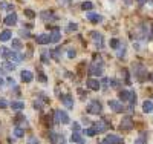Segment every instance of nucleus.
Masks as SVG:
<instances>
[{
	"label": "nucleus",
	"mask_w": 153,
	"mask_h": 144,
	"mask_svg": "<svg viewBox=\"0 0 153 144\" xmlns=\"http://www.w3.org/2000/svg\"><path fill=\"white\" fill-rule=\"evenodd\" d=\"M76 29H78V25H76V23H71L68 26V31H76Z\"/></svg>",
	"instance_id": "obj_39"
},
{
	"label": "nucleus",
	"mask_w": 153,
	"mask_h": 144,
	"mask_svg": "<svg viewBox=\"0 0 153 144\" xmlns=\"http://www.w3.org/2000/svg\"><path fill=\"white\" fill-rule=\"evenodd\" d=\"M49 141L52 143V144H61L63 143V137L60 134L52 132V130H51V132H49Z\"/></svg>",
	"instance_id": "obj_10"
},
{
	"label": "nucleus",
	"mask_w": 153,
	"mask_h": 144,
	"mask_svg": "<svg viewBox=\"0 0 153 144\" xmlns=\"http://www.w3.org/2000/svg\"><path fill=\"white\" fill-rule=\"evenodd\" d=\"M86 17H87L89 22H92V23H101V22H103V16L95 14V12H87Z\"/></svg>",
	"instance_id": "obj_12"
},
{
	"label": "nucleus",
	"mask_w": 153,
	"mask_h": 144,
	"mask_svg": "<svg viewBox=\"0 0 153 144\" xmlns=\"http://www.w3.org/2000/svg\"><path fill=\"white\" fill-rule=\"evenodd\" d=\"M28 144H40V140L37 137H29L28 138Z\"/></svg>",
	"instance_id": "obj_37"
},
{
	"label": "nucleus",
	"mask_w": 153,
	"mask_h": 144,
	"mask_svg": "<svg viewBox=\"0 0 153 144\" xmlns=\"http://www.w3.org/2000/svg\"><path fill=\"white\" fill-rule=\"evenodd\" d=\"M133 69H136V71H135V77L138 78L139 81H144V80H146V75H147V71L141 66V64H135Z\"/></svg>",
	"instance_id": "obj_5"
},
{
	"label": "nucleus",
	"mask_w": 153,
	"mask_h": 144,
	"mask_svg": "<svg viewBox=\"0 0 153 144\" xmlns=\"http://www.w3.org/2000/svg\"><path fill=\"white\" fill-rule=\"evenodd\" d=\"M149 78H150V81H153V72H150V75H149Z\"/></svg>",
	"instance_id": "obj_48"
},
{
	"label": "nucleus",
	"mask_w": 153,
	"mask_h": 144,
	"mask_svg": "<svg viewBox=\"0 0 153 144\" xmlns=\"http://www.w3.org/2000/svg\"><path fill=\"white\" fill-rule=\"evenodd\" d=\"M35 42L38 45H48V43H51V35L49 34H40L35 38Z\"/></svg>",
	"instance_id": "obj_15"
},
{
	"label": "nucleus",
	"mask_w": 153,
	"mask_h": 144,
	"mask_svg": "<svg viewBox=\"0 0 153 144\" xmlns=\"http://www.w3.org/2000/svg\"><path fill=\"white\" fill-rule=\"evenodd\" d=\"M3 83H5V81H3V78H0V86H3Z\"/></svg>",
	"instance_id": "obj_49"
},
{
	"label": "nucleus",
	"mask_w": 153,
	"mask_h": 144,
	"mask_svg": "<svg viewBox=\"0 0 153 144\" xmlns=\"http://www.w3.org/2000/svg\"><path fill=\"white\" fill-rule=\"evenodd\" d=\"M34 109L42 110V103H40V101H34Z\"/></svg>",
	"instance_id": "obj_42"
},
{
	"label": "nucleus",
	"mask_w": 153,
	"mask_h": 144,
	"mask_svg": "<svg viewBox=\"0 0 153 144\" xmlns=\"http://www.w3.org/2000/svg\"><path fill=\"white\" fill-rule=\"evenodd\" d=\"M20 77H22V81H23V83H31V81L34 80L32 72H31V71H26V69H23V71H22Z\"/></svg>",
	"instance_id": "obj_11"
},
{
	"label": "nucleus",
	"mask_w": 153,
	"mask_h": 144,
	"mask_svg": "<svg viewBox=\"0 0 153 144\" xmlns=\"http://www.w3.org/2000/svg\"><path fill=\"white\" fill-rule=\"evenodd\" d=\"M11 107L14 109V110H20V109L25 107V103H22V101H12L11 103Z\"/></svg>",
	"instance_id": "obj_26"
},
{
	"label": "nucleus",
	"mask_w": 153,
	"mask_h": 144,
	"mask_svg": "<svg viewBox=\"0 0 153 144\" xmlns=\"http://www.w3.org/2000/svg\"><path fill=\"white\" fill-rule=\"evenodd\" d=\"M40 19L43 22H54V20H57V16L52 11H43V12H40Z\"/></svg>",
	"instance_id": "obj_8"
},
{
	"label": "nucleus",
	"mask_w": 153,
	"mask_h": 144,
	"mask_svg": "<svg viewBox=\"0 0 153 144\" xmlns=\"http://www.w3.org/2000/svg\"><path fill=\"white\" fill-rule=\"evenodd\" d=\"M14 135L17 137V138H22L25 134H23V129H20V127H16L14 129Z\"/></svg>",
	"instance_id": "obj_35"
},
{
	"label": "nucleus",
	"mask_w": 153,
	"mask_h": 144,
	"mask_svg": "<svg viewBox=\"0 0 153 144\" xmlns=\"http://www.w3.org/2000/svg\"><path fill=\"white\" fill-rule=\"evenodd\" d=\"M120 46H121V43H120L118 38H112V40H110V48L112 49H118Z\"/></svg>",
	"instance_id": "obj_29"
},
{
	"label": "nucleus",
	"mask_w": 153,
	"mask_h": 144,
	"mask_svg": "<svg viewBox=\"0 0 153 144\" xmlns=\"http://www.w3.org/2000/svg\"><path fill=\"white\" fill-rule=\"evenodd\" d=\"M61 144H65V143H61Z\"/></svg>",
	"instance_id": "obj_51"
},
{
	"label": "nucleus",
	"mask_w": 153,
	"mask_h": 144,
	"mask_svg": "<svg viewBox=\"0 0 153 144\" xmlns=\"http://www.w3.org/2000/svg\"><path fill=\"white\" fill-rule=\"evenodd\" d=\"M49 35H51V43H58L61 40V34H60L58 29H55L54 32H51Z\"/></svg>",
	"instance_id": "obj_21"
},
{
	"label": "nucleus",
	"mask_w": 153,
	"mask_h": 144,
	"mask_svg": "<svg viewBox=\"0 0 153 144\" xmlns=\"http://www.w3.org/2000/svg\"><path fill=\"white\" fill-rule=\"evenodd\" d=\"M14 68H16V64L12 63V61H6V63H3V64H2L3 72H11V71H14Z\"/></svg>",
	"instance_id": "obj_23"
},
{
	"label": "nucleus",
	"mask_w": 153,
	"mask_h": 144,
	"mask_svg": "<svg viewBox=\"0 0 153 144\" xmlns=\"http://www.w3.org/2000/svg\"><path fill=\"white\" fill-rule=\"evenodd\" d=\"M133 120L130 118V116H124V118L121 120V123H120V129L121 130H124V132H126V130H132L133 129Z\"/></svg>",
	"instance_id": "obj_4"
},
{
	"label": "nucleus",
	"mask_w": 153,
	"mask_h": 144,
	"mask_svg": "<svg viewBox=\"0 0 153 144\" xmlns=\"http://www.w3.org/2000/svg\"><path fill=\"white\" fill-rule=\"evenodd\" d=\"M71 141H72L74 144H86V141L83 140V137H81L80 132H72V135H71Z\"/></svg>",
	"instance_id": "obj_14"
},
{
	"label": "nucleus",
	"mask_w": 153,
	"mask_h": 144,
	"mask_svg": "<svg viewBox=\"0 0 153 144\" xmlns=\"http://www.w3.org/2000/svg\"><path fill=\"white\" fill-rule=\"evenodd\" d=\"M81 8H83L84 11H91V9L94 8V5H92L91 2H83V3H81Z\"/></svg>",
	"instance_id": "obj_33"
},
{
	"label": "nucleus",
	"mask_w": 153,
	"mask_h": 144,
	"mask_svg": "<svg viewBox=\"0 0 153 144\" xmlns=\"http://www.w3.org/2000/svg\"><path fill=\"white\" fill-rule=\"evenodd\" d=\"M5 107H8V103L5 100H0V109H5Z\"/></svg>",
	"instance_id": "obj_44"
},
{
	"label": "nucleus",
	"mask_w": 153,
	"mask_h": 144,
	"mask_svg": "<svg viewBox=\"0 0 153 144\" xmlns=\"http://www.w3.org/2000/svg\"><path fill=\"white\" fill-rule=\"evenodd\" d=\"M38 80H40L42 83H46V81H48V78H46V75H45V74H43V72H42L40 69H38Z\"/></svg>",
	"instance_id": "obj_36"
},
{
	"label": "nucleus",
	"mask_w": 153,
	"mask_h": 144,
	"mask_svg": "<svg viewBox=\"0 0 153 144\" xmlns=\"http://www.w3.org/2000/svg\"><path fill=\"white\" fill-rule=\"evenodd\" d=\"M91 34H92V38H94L95 45H97L98 48H103V35H101L100 32H97V31H94V32H91Z\"/></svg>",
	"instance_id": "obj_18"
},
{
	"label": "nucleus",
	"mask_w": 153,
	"mask_h": 144,
	"mask_svg": "<svg viewBox=\"0 0 153 144\" xmlns=\"http://www.w3.org/2000/svg\"><path fill=\"white\" fill-rule=\"evenodd\" d=\"M110 83L109 84H112V87H120V83H118V80H115V78H112V80H109Z\"/></svg>",
	"instance_id": "obj_40"
},
{
	"label": "nucleus",
	"mask_w": 153,
	"mask_h": 144,
	"mask_svg": "<svg viewBox=\"0 0 153 144\" xmlns=\"http://www.w3.org/2000/svg\"><path fill=\"white\" fill-rule=\"evenodd\" d=\"M48 57H51V52L43 51V52H42V61H43V63H49V58H48Z\"/></svg>",
	"instance_id": "obj_31"
},
{
	"label": "nucleus",
	"mask_w": 153,
	"mask_h": 144,
	"mask_svg": "<svg viewBox=\"0 0 153 144\" xmlns=\"http://www.w3.org/2000/svg\"><path fill=\"white\" fill-rule=\"evenodd\" d=\"M152 2H153V0H152Z\"/></svg>",
	"instance_id": "obj_52"
},
{
	"label": "nucleus",
	"mask_w": 153,
	"mask_h": 144,
	"mask_svg": "<svg viewBox=\"0 0 153 144\" xmlns=\"http://www.w3.org/2000/svg\"><path fill=\"white\" fill-rule=\"evenodd\" d=\"M143 110H144L146 113H150V112H153V101H150V100H146V101L143 103Z\"/></svg>",
	"instance_id": "obj_22"
},
{
	"label": "nucleus",
	"mask_w": 153,
	"mask_h": 144,
	"mask_svg": "<svg viewBox=\"0 0 153 144\" xmlns=\"http://www.w3.org/2000/svg\"><path fill=\"white\" fill-rule=\"evenodd\" d=\"M16 23H17V14H16V12H12V14L5 17V25L6 26H14Z\"/></svg>",
	"instance_id": "obj_17"
},
{
	"label": "nucleus",
	"mask_w": 153,
	"mask_h": 144,
	"mask_svg": "<svg viewBox=\"0 0 153 144\" xmlns=\"http://www.w3.org/2000/svg\"><path fill=\"white\" fill-rule=\"evenodd\" d=\"M138 3H139V5H144V3H146V0H138Z\"/></svg>",
	"instance_id": "obj_47"
},
{
	"label": "nucleus",
	"mask_w": 153,
	"mask_h": 144,
	"mask_svg": "<svg viewBox=\"0 0 153 144\" xmlns=\"http://www.w3.org/2000/svg\"><path fill=\"white\" fill-rule=\"evenodd\" d=\"M8 83H9L11 86H14V83H16V81H14V80H12V78H8Z\"/></svg>",
	"instance_id": "obj_46"
},
{
	"label": "nucleus",
	"mask_w": 153,
	"mask_h": 144,
	"mask_svg": "<svg viewBox=\"0 0 153 144\" xmlns=\"http://www.w3.org/2000/svg\"><path fill=\"white\" fill-rule=\"evenodd\" d=\"M75 54H76L75 49H69V51H68V57H69V58H74V57H75Z\"/></svg>",
	"instance_id": "obj_43"
},
{
	"label": "nucleus",
	"mask_w": 153,
	"mask_h": 144,
	"mask_svg": "<svg viewBox=\"0 0 153 144\" xmlns=\"http://www.w3.org/2000/svg\"><path fill=\"white\" fill-rule=\"evenodd\" d=\"M146 143H147V134L146 132H141V134H139V137L135 140L133 144H146Z\"/></svg>",
	"instance_id": "obj_24"
},
{
	"label": "nucleus",
	"mask_w": 153,
	"mask_h": 144,
	"mask_svg": "<svg viewBox=\"0 0 153 144\" xmlns=\"http://www.w3.org/2000/svg\"><path fill=\"white\" fill-rule=\"evenodd\" d=\"M20 49H22V43H20V40H17V38H14V40H12V51L19 52Z\"/></svg>",
	"instance_id": "obj_28"
},
{
	"label": "nucleus",
	"mask_w": 153,
	"mask_h": 144,
	"mask_svg": "<svg viewBox=\"0 0 153 144\" xmlns=\"http://www.w3.org/2000/svg\"><path fill=\"white\" fill-rule=\"evenodd\" d=\"M20 35L25 37V38H29V37H31V34H29L28 29H20Z\"/></svg>",
	"instance_id": "obj_38"
},
{
	"label": "nucleus",
	"mask_w": 153,
	"mask_h": 144,
	"mask_svg": "<svg viewBox=\"0 0 153 144\" xmlns=\"http://www.w3.org/2000/svg\"><path fill=\"white\" fill-rule=\"evenodd\" d=\"M51 55H52V58H55V60H61V51L55 49V51L51 52Z\"/></svg>",
	"instance_id": "obj_30"
},
{
	"label": "nucleus",
	"mask_w": 153,
	"mask_h": 144,
	"mask_svg": "<svg viewBox=\"0 0 153 144\" xmlns=\"http://www.w3.org/2000/svg\"><path fill=\"white\" fill-rule=\"evenodd\" d=\"M152 32H153V25H152Z\"/></svg>",
	"instance_id": "obj_50"
},
{
	"label": "nucleus",
	"mask_w": 153,
	"mask_h": 144,
	"mask_svg": "<svg viewBox=\"0 0 153 144\" xmlns=\"http://www.w3.org/2000/svg\"><path fill=\"white\" fill-rule=\"evenodd\" d=\"M130 90H121L120 92V100H123V101H129L130 100Z\"/></svg>",
	"instance_id": "obj_25"
},
{
	"label": "nucleus",
	"mask_w": 153,
	"mask_h": 144,
	"mask_svg": "<svg viewBox=\"0 0 153 144\" xmlns=\"http://www.w3.org/2000/svg\"><path fill=\"white\" fill-rule=\"evenodd\" d=\"M109 107L113 110V112H117V113H121V112H124V106L120 103V101H117V100H109Z\"/></svg>",
	"instance_id": "obj_7"
},
{
	"label": "nucleus",
	"mask_w": 153,
	"mask_h": 144,
	"mask_svg": "<svg viewBox=\"0 0 153 144\" xmlns=\"http://www.w3.org/2000/svg\"><path fill=\"white\" fill-rule=\"evenodd\" d=\"M60 100H61V103L65 104V106L68 107V109H74V98L71 97V95H60Z\"/></svg>",
	"instance_id": "obj_9"
},
{
	"label": "nucleus",
	"mask_w": 153,
	"mask_h": 144,
	"mask_svg": "<svg viewBox=\"0 0 153 144\" xmlns=\"http://www.w3.org/2000/svg\"><path fill=\"white\" fill-rule=\"evenodd\" d=\"M23 58H25V55H22V54H17L16 51H12L11 54H9V60H11V61H14V63H20Z\"/></svg>",
	"instance_id": "obj_19"
},
{
	"label": "nucleus",
	"mask_w": 153,
	"mask_h": 144,
	"mask_svg": "<svg viewBox=\"0 0 153 144\" xmlns=\"http://www.w3.org/2000/svg\"><path fill=\"white\" fill-rule=\"evenodd\" d=\"M54 120L55 123H61V124H69V115L65 112V110H61V109H57L54 112Z\"/></svg>",
	"instance_id": "obj_2"
},
{
	"label": "nucleus",
	"mask_w": 153,
	"mask_h": 144,
	"mask_svg": "<svg viewBox=\"0 0 153 144\" xmlns=\"http://www.w3.org/2000/svg\"><path fill=\"white\" fill-rule=\"evenodd\" d=\"M84 134H86L87 137H95V135H97V130H95L94 127H89V129L84 130Z\"/></svg>",
	"instance_id": "obj_32"
},
{
	"label": "nucleus",
	"mask_w": 153,
	"mask_h": 144,
	"mask_svg": "<svg viewBox=\"0 0 153 144\" xmlns=\"http://www.w3.org/2000/svg\"><path fill=\"white\" fill-rule=\"evenodd\" d=\"M12 52V49H8V48H0V55H2L3 58H9V54Z\"/></svg>",
	"instance_id": "obj_27"
},
{
	"label": "nucleus",
	"mask_w": 153,
	"mask_h": 144,
	"mask_svg": "<svg viewBox=\"0 0 153 144\" xmlns=\"http://www.w3.org/2000/svg\"><path fill=\"white\" fill-rule=\"evenodd\" d=\"M87 112H89V113H92V115H100L101 112H103V106H101V103H100L98 100H94V101L89 103Z\"/></svg>",
	"instance_id": "obj_3"
},
{
	"label": "nucleus",
	"mask_w": 153,
	"mask_h": 144,
	"mask_svg": "<svg viewBox=\"0 0 153 144\" xmlns=\"http://www.w3.org/2000/svg\"><path fill=\"white\" fill-rule=\"evenodd\" d=\"M109 127H110V124H109L106 120H98V123H95V126H94V129L97 130V134H103V132H106Z\"/></svg>",
	"instance_id": "obj_6"
},
{
	"label": "nucleus",
	"mask_w": 153,
	"mask_h": 144,
	"mask_svg": "<svg viewBox=\"0 0 153 144\" xmlns=\"http://www.w3.org/2000/svg\"><path fill=\"white\" fill-rule=\"evenodd\" d=\"M72 132H80V124L78 123H74L72 124Z\"/></svg>",
	"instance_id": "obj_41"
},
{
	"label": "nucleus",
	"mask_w": 153,
	"mask_h": 144,
	"mask_svg": "<svg viewBox=\"0 0 153 144\" xmlns=\"http://www.w3.org/2000/svg\"><path fill=\"white\" fill-rule=\"evenodd\" d=\"M86 84H87L89 89H92V90H98L101 87V83L98 80H95V78H89V80L86 81Z\"/></svg>",
	"instance_id": "obj_16"
},
{
	"label": "nucleus",
	"mask_w": 153,
	"mask_h": 144,
	"mask_svg": "<svg viewBox=\"0 0 153 144\" xmlns=\"http://www.w3.org/2000/svg\"><path fill=\"white\" fill-rule=\"evenodd\" d=\"M25 16H26L28 19H34L35 17V12L32 9H25Z\"/></svg>",
	"instance_id": "obj_34"
},
{
	"label": "nucleus",
	"mask_w": 153,
	"mask_h": 144,
	"mask_svg": "<svg viewBox=\"0 0 153 144\" xmlns=\"http://www.w3.org/2000/svg\"><path fill=\"white\" fill-rule=\"evenodd\" d=\"M104 71V61L101 60V57H97L92 63H91V66H89V74L91 75H101Z\"/></svg>",
	"instance_id": "obj_1"
},
{
	"label": "nucleus",
	"mask_w": 153,
	"mask_h": 144,
	"mask_svg": "<svg viewBox=\"0 0 153 144\" xmlns=\"http://www.w3.org/2000/svg\"><path fill=\"white\" fill-rule=\"evenodd\" d=\"M11 38H12V32L9 29H5V31L0 32V42H8Z\"/></svg>",
	"instance_id": "obj_20"
},
{
	"label": "nucleus",
	"mask_w": 153,
	"mask_h": 144,
	"mask_svg": "<svg viewBox=\"0 0 153 144\" xmlns=\"http://www.w3.org/2000/svg\"><path fill=\"white\" fill-rule=\"evenodd\" d=\"M109 144H124V140L121 137H117V135H107L104 138Z\"/></svg>",
	"instance_id": "obj_13"
},
{
	"label": "nucleus",
	"mask_w": 153,
	"mask_h": 144,
	"mask_svg": "<svg viewBox=\"0 0 153 144\" xmlns=\"http://www.w3.org/2000/svg\"><path fill=\"white\" fill-rule=\"evenodd\" d=\"M101 83H103V86L106 87V86L109 84V78H103V81H101Z\"/></svg>",
	"instance_id": "obj_45"
}]
</instances>
